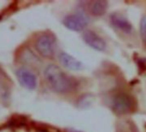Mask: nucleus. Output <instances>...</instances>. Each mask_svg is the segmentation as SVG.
Instances as JSON below:
<instances>
[{"label": "nucleus", "mask_w": 146, "mask_h": 132, "mask_svg": "<svg viewBox=\"0 0 146 132\" xmlns=\"http://www.w3.org/2000/svg\"><path fill=\"white\" fill-rule=\"evenodd\" d=\"M44 74L48 85L56 93H68L75 88V81L56 64H49Z\"/></svg>", "instance_id": "1"}, {"label": "nucleus", "mask_w": 146, "mask_h": 132, "mask_svg": "<svg viewBox=\"0 0 146 132\" xmlns=\"http://www.w3.org/2000/svg\"><path fill=\"white\" fill-rule=\"evenodd\" d=\"M35 49L44 58H52L56 51V40L53 35L43 34L35 40Z\"/></svg>", "instance_id": "2"}, {"label": "nucleus", "mask_w": 146, "mask_h": 132, "mask_svg": "<svg viewBox=\"0 0 146 132\" xmlns=\"http://www.w3.org/2000/svg\"><path fill=\"white\" fill-rule=\"evenodd\" d=\"M112 108L118 114L130 113L133 108V101L126 94H119L112 101Z\"/></svg>", "instance_id": "3"}, {"label": "nucleus", "mask_w": 146, "mask_h": 132, "mask_svg": "<svg viewBox=\"0 0 146 132\" xmlns=\"http://www.w3.org/2000/svg\"><path fill=\"white\" fill-rule=\"evenodd\" d=\"M16 77L20 84L29 90H33L37 88L38 79L36 75L27 68H19L16 70Z\"/></svg>", "instance_id": "4"}, {"label": "nucleus", "mask_w": 146, "mask_h": 132, "mask_svg": "<svg viewBox=\"0 0 146 132\" xmlns=\"http://www.w3.org/2000/svg\"><path fill=\"white\" fill-rule=\"evenodd\" d=\"M64 26L72 31H81L88 24L89 19L82 14H71L63 19Z\"/></svg>", "instance_id": "5"}, {"label": "nucleus", "mask_w": 146, "mask_h": 132, "mask_svg": "<svg viewBox=\"0 0 146 132\" xmlns=\"http://www.w3.org/2000/svg\"><path fill=\"white\" fill-rule=\"evenodd\" d=\"M83 40L89 46L97 51H104L106 48L105 41L94 31H86L83 34Z\"/></svg>", "instance_id": "6"}, {"label": "nucleus", "mask_w": 146, "mask_h": 132, "mask_svg": "<svg viewBox=\"0 0 146 132\" xmlns=\"http://www.w3.org/2000/svg\"><path fill=\"white\" fill-rule=\"evenodd\" d=\"M111 24L118 30L124 32L126 34H129L133 30V26L130 21L121 14L115 13L110 17Z\"/></svg>", "instance_id": "7"}, {"label": "nucleus", "mask_w": 146, "mask_h": 132, "mask_svg": "<svg viewBox=\"0 0 146 132\" xmlns=\"http://www.w3.org/2000/svg\"><path fill=\"white\" fill-rule=\"evenodd\" d=\"M59 60L61 64L68 70H78L82 68V64L78 59L66 52H61L59 54Z\"/></svg>", "instance_id": "8"}, {"label": "nucleus", "mask_w": 146, "mask_h": 132, "mask_svg": "<svg viewBox=\"0 0 146 132\" xmlns=\"http://www.w3.org/2000/svg\"><path fill=\"white\" fill-rule=\"evenodd\" d=\"M107 7L108 3L106 1H95L91 3L90 9L94 15H102L106 12Z\"/></svg>", "instance_id": "9"}, {"label": "nucleus", "mask_w": 146, "mask_h": 132, "mask_svg": "<svg viewBox=\"0 0 146 132\" xmlns=\"http://www.w3.org/2000/svg\"><path fill=\"white\" fill-rule=\"evenodd\" d=\"M140 36L144 43L146 44V15L141 18L140 21V27H139Z\"/></svg>", "instance_id": "10"}]
</instances>
